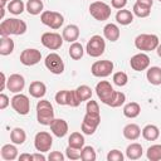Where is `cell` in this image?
Returning <instances> with one entry per match:
<instances>
[{"instance_id": "1", "label": "cell", "mask_w": 161, "mask_h": 161, "mask_svg": "<svg viewBox=\"0 0 161 161\" xmlns=\"http://www.w3.org/2000/svg\"><path fill=\"white\" fill-rule=\"evenodd\" d=\"M26 31V23L24 20L16 18H9L1 21L0 24V35L10 36V35H21Z\"/></svg>"}, {"instance_id": "2", "label": "cell", "mask_w": 161, "mask_h": 161, "mask_svg": "<svg viewBox=\"0 0 161 161\" xmlns=\"http://www.w3.org/2000/svg\"><path fill=\"white\" fill-rule=\"evenodd\" d=\"M36 119L43 126H50L54 119V109L49 101L42 99L36 103Z\"/></svg>"}, {"instance_id": "3", "label": "cell", "mask_w": 161, "mask_h": 161, "mask_svg": "<svg viewBox=\"0 0 161 161\" xmlns=\"http://www.w3.org/2000/svg\"><path fill=\"white\" fill-rule=\"evenodd\" d=\"M160 44L158 36L155 34H140L135 39V47L138 50L151 52L155 50Z\"/></svg>"}, {"instance_id": "4", "label": "cell", "mask_w": 161, "mask_h": 161, "mask_svg": "<svg viewBox=\"0 0 161 161\" xmlns=\"http://www.w3.org/2000/svg\"><path fill=\"white\" fill-rule=\"evenodd\" d=\"M86 50H87L89 57H93V58L101 57L104 53V50H106V42H104V39L101 35H93L88 40Z\"/></svg>"}, {"instance_id": "5", "label": "cell", "mask_w": 161, "mask_h": 161, "mask_svg": "<svg viewBox=\"0 0 161 161\" xmlns=\"http://www.w3.org/2000/svg\"><path fill=\"white\" fill-rule=\"evenodd\" d=\"M111 6L107 5L103 1H93L89 5V13L91 15L98 20V21H104L111 16Z\"/></svg>"}, {"instance_id": "6", "label": "cell", "mask_w": 161, "mask_h": 161, "mask_svg": "<svg viewBox=\"0 0 161 161\" xmlns=\"http://www.w3.org/2000/svg\"><path fill=\"white\" fill-rule=\"evenodd\" d=\"M101 123V114L99 113H89L86 112L83 117V122L80 126V130L84 135H93L97 130V127Z\"/></svg>"}, {"instance_id": "7", "label": "cell", "mask_w": 161, "mask_h": 161, "mask_svg": "<svg viewBox=\"0 0 161 161\" xmlns=\"http://www.w3.org/2000/svg\"><path fill=\"white\" fill-rule=\"evenodd\" d=\"M40 21L44 25L49 26L50 29H54L55 30V29H59L63 25L64 18L58 11H49V10H47V11H43L40 14Z\"/></svg>"}, {"instance_id": "8", "label": "cell", "mask_w": 161, "mask_h": 161, "mask_svg": "<svg viewBox=\"0 0 161 161\" xmlns=\"http://www.w3.org/2000/svg\"><path fill=\"white\" fill-rule=\"evenodd\" d=\"M11 107L16 113L25 116L30 111V101L28 96L23 93H15V96L11 98Z\"/></svg>"}, {"instance_id": "9", "label": "cell", "mask_w": 161, "mask_h": 161, "mask_svg": "<svg viewBox=\"0 0 161 161\" xmlns=\"http://www.w3.org/2000/svg\"><path fill=\"white\" fill-rule=\"evenodd\" d=\"M113 70V63L112 60H97L92 64L91 67V72L94 77H98V78H106L108 77Z\"/></svg>"}, {"instance_id": "10", "label": "cell", "mask_w": 161, "mask_h": 161, "mask_svg": "<svg viewBox=\"0 0 161 161\" xmlns=\"http://www.w3.org/2000/svg\"><path fill=\"white\" fill-rule=\"evenodd\" d=\"M44 64L47 67V69L53 73V74H62L64 72V63H63V59L60 58L59 54L57 53H50L47 55L45 60H44Z\"/></svg>"}, {"instance_id": "11", "label": "cell", "mask_w": 161, "mask_h": 161, "mask_svg": "<svg viewBox=\"0 0 161 161\" xmlns=\"http://www.w3.org/2000/svg\"><path fill=\"white\" fill-rule=\"evenodd\" d=\"M96 93H97L98 98L101 99V102L108 106V103L111 102V99H112V97L114 94V89H113V87L111 86L109 82L101 80L96 86Z\"/></svg>"}, {"instance_id": "12", "label": "cell", "mask_w": 161, "mask_h": 161, "mask_svg": "<svg viewBox=\"0 0 161 161\" xmlns=\"http://www.w3.org/2000/svg\"><path fill=\"white\" fill-rule=\"evenodd\" d=\"M53 145V137L47 131H40L34 137V146L36 151L39 152H47L52 148Z\"/></svg>"}, {"instance_id": "13", "label": "cell", "mask_w": 161, "mask_h": 161, "mask_svg": "<svg viewBox=\"0 0 161 161\" xmlns=\"http://www.w3.org/2000/svg\"><path fill=\"white\" fill-rule=\"evenodd\" d=\"M40 42H42V44L45 48H48L50 50H57V49H59L63 45L64 39L58 33H50V31H48V33H44L42 35Z\"/></svg>"}, {"instance_id": "14", "label": "cell", "mask_w": 161, "mask_h": 161, "mask_svg": "<svg viewBox=\"0 0 161 161\" xmlns=\"http://www.w3.org/2000/svg\"><path fill=\"white\" fill-rule=\"evenodd\" d=\"M40 60H42V53H40V50H38L35 48H28L20 53V62H21V64H24L26 67L35 65Z\"/></svg>"}, {"instance_id": "15", "label": "cell", "mask_w": 161, "mask_h": 161, "mask_svg": "<svg viewBox=\"0 0 161 161\" xmlns=\"http://www.w3.org/2000/svg\"><path fill=\"white\" fill-rule=\"evenodd\" d=\"M130 65L133 70L136 72H142L145 69H147L150 67V57L145 53H138L135 54L131 60H130Z\"/></svg>"}, {"instance_id": "16", "label": "cell", "mask_w": 161, "mask_h": 161, "mask_svg": "<svg viewBox=\"0 0 161 161\" xmlns=\"http://www.w3.org/2000/svg\"><path fill=\"white\" fill-rule=\"evenodd\" d=\"M25 87V79L21 74L14 73L8 78V86L6 88L13 93H20Z\"/></svg>"}, {"instance_id": "17", "label": "cell", "mask_w": 161, "mask_h": 161, "mask_svg": "<svg viewBox=\"0 0 161 161\" xmlns=\"http://www.w3.org/2000/svg\"><path fill=\"white\" fill-rule=\"evenodd\" d=\"M50 131L53 132L54 136L62 138L68 133V123L63 118H54L53 122L50 123Z\"/></svg>"}, {"instance_id": "18", "label": "cell", "mask_w": 161, "mask_h": 161, "mask_svg": "<svg viewBox=\"0 0 161 161\" xmlns=\"http://www.w3.org/2000/svg\"><path fill=\"white\" fill-rule=\"evenodd\" d=\"M62 36L65 42L68 43H74L78 40L79 38V28L74 24H69L67 25L64 29H63V33H62Z\"/></svg>"}, {"instance_id": "19", "label": "cell", "mask_w": 161, "mask_h": 161, "mask_svg": "<svg viewBox=\"0 0 161 161\" xmlns=\"http://www.w3.org/2000/svg\"><path fill=\"white\" fill-rule=\"evenodd\" d=\"M29 93L34 98H43L47 93V86L40 80H34L29 86Z\"/></svg>"}, {"instance_id": "20", "label": "cell", "mask_w": 161, "mask_h": 161, "mask_svg": "<svg viewBox=\"0 0 161 161\" xmlns=\"http://www.w3.org/2000/svg\"><path fill=\"white\" fill-rule=\"evenodd\" d=\"M103 35L107 40L109 42H117L119 39V35H121V31H119V28L113 24V23H109L107 24L104 28H103Z\"/></svg>"}, {"instance_id": "21", "label": "cell", "mask_w": 161, "mask_h": 161, "mask_svg": "<svg viewBox=\"0 0 161 161\" xmlns=\"http://www.w3.org/2000/svg\"><path fill=\"white\" fill-rule=\"evenodd\" d=\"M123 136L130 141H135L141 136V128L136 123H128L123 127Z\"/></svg>"}, {"instance_id": "22", "label": "cell", "mask_w": 161, "mask_h": 161, "mask_svg": "<svg viewBox=\"0 0 161 161\" xmlns=\"http://www.w3.org/2000/svg\"><path fill=\"white\" fill-rule=\"evenodd\" d=\"M1 157L4 160H6V161H13L16 157H19L18 156V148H16L15 143L14 145H11V143L4 145L1 147Z\"/></svg>"}, {"instance_id": "23", "label": "cell", "mask_w": 161, "mask_h": 161, "mask_svg": "<svg viewBox=\"0 0 161 161\" xmlns=\"http://www.w3.org/2000/svg\"><path fill=\"white\" fill-rule=\"evenodd\" d=\"M142 153H143V148H142V146H141L140 143H137V142L128 145L127 148H126V156H127V158H130V160H138V158L142 156Z\"/></svg>"}, {"instance_id": "24", "label": "cell", "mask_w": 161, "mask_h": 161, "mask_svg": "<svg viewBox=\"0 0 161 161\" xmlns=\"http://www.w3.org/2000/svg\"><path fill=\"white\" fill-rule=\"evenodd\" d=\"M160 136V130L155 125H147L142 130V137L147 141H156Z\"/></svg>"}, {"instance_id": "25", "label": "cell", "mask_w": 161, "mask_h": 161, "mask_svg": "<svg viewBox=\"0 0 161 161\" xmlns=\"http://www.w3.org/2000/svg\"><path fill=\"white\" fill-rule=\"evenodd\" d=\"M14 40L10 36H1L0 39V54L1 55H9L14 50Z\"/></svg>"}, {"instance_id": "26", "label": "cell", "mask_w": 161, "mask_h": 161, "mask_svg": "<svg viewBox=\"0 0 161 161\" xmlns=\"http://www.w3.org/2000/svg\"><path fill=\"white\" fill-rule=\"evenodd\" d=\"M147 80L153 84V86H160L161 84V68L160 67H151L148 68L146 73Z\"/></svg>"}, {"instance_id": "27", "label": "cell", "mask_w": 161, "mask_h": 161, "mask_svg": "<svg viewBox=\"0 0 161 161\" xmlns=\"http://www.w3.org/2000/svg\"><path fill=\"white\" fill-rule=\"evenodd\" d=\"M116 21L121 25H128L133 21V13L126 9H121L116 14Z\"/></svg>"}, {"instance_id": "28", "label": "cell", "mask_w": 161, "mask_h": 161, "mask_svg": "<svg viewBox=\"0 0 161 161\" xmlns=\"http://www.w3.org/2000/svg\"><path fill=\"white\" fill-rule=\"evenodd\" d=\"M141 113V106L137 102H130L123 107V114L127 118H136Z\"/></svg>"}, {"instance_id": "29", "label": "cell", "mask_w": 161, "mask_h": 161, "mask_svg": "<svg viewBox=\"0 0 161 161\" xmlns=\"http://www.w3.org/2000/svg\"><path fill=\"white\" fill-rule=\"evenodd\" d=\"M10 140L15 145H23L25 142V140H26V133H25V131L23 128L15 127L10 132Z\"/></svg>"}, {"instance_id": "30", "label": "cell", "mask_w": 161, "mask_h": 161, "mask_svg": "<svg viewBox=\"0 0 161 161\" xmlns=\"http://www.w3.org/2000/svg\"><path fill=\"white\" fill-rule=\"evenodd\" d=\"M43 1L42 0H28L25 9L30 15H38L40 13H43Z\"/></svg>"}, {"instance_id": "31", "label": "cell", "mask_w": 161, "mask_h": 161, "mask_svg": "<svg viewBox=\"0 0 161 161\" xmlns=\"http://www.w3.org/2000/svg\"><path fill=\"white\" fill-rule=\"evenodd\" d=\"M68 53H69V57L73 60H79L83 57V54H84V49H83V47H82L80 43L74 42V43L70 44V47L68 49Z\"/></svg>"}, {"instance_id": "32", "label": "cell", "mask_w": 161, "mask_h": 161, "mask_svg": "<svg viewBox=\"0 0 161 161\" xmlns=\"http://www.w3.org/2000/svg\"><path fill=\"white\" fill-rule=\"evenodd\" d=\"M84 142H86L84 136L80 132H73V133H70V136L68 138V145L72 147H75V148H83Z\"/></svg>"}, {"instance_id": "33", "label": "cell", "mask_w": 161, "mask_h": 161, "mask_svg": "<svg viewBox=\"0 0 161 161\" xmlns=\"http://www.w3.org/2000/svg\"><path fill=\"white\" fill-rule=\"evenodd\" d=\"M75 92H77V96L80 99V102H84V101H88L92 98V89H91V87H88L86 84L77 87Z\"/></svg>"}, {"instance_id": "34", "label": "cell", "mask_w": 161, "mask_h": 161, "mask_svg": "<svg viewBox=\"0 0 161 161\" xmlns=\"http://www.w3.org/2000/svg\"><path fill=\"white\" fill-rule=\"evenodd\" d=\"M24 3L21 0H11L8 3V10L14 15H20L24 11Z\"/></svg>"}, {"instance_id": "35", "label": "cell", "mask_w": 161, "mask_h": 161, "mask_svg": "<svg viewBox=\"0 0 161 161\" xmlns=\"http://www.w3.org/2000/svg\"><path fill=\"white\" fill-rule=\"evenodd\" d=\"M146 156L151 161H160L161 160V145H152L147 148Z\"/></svg>"}, {"instance_id": "36", "label": "cell", "mask_w": 161, "mask_h": 161, "mask_svg": "<svg viewBox=\"0 0 161 161\" xmlns=\"http://www.w3.org/2000/svg\"><path fill=\"white\" fill-rule=\"evenodd\" d=\"M97 157L96 151L92 146H84L82 148V153H80V160L82 161H94Z\"/></svg>"}, {"instance_id": "37", "label": "cell", "mask_w": 161, "mask_h": 161, "mask_svg": "<svg viewBox=\"0 0 161 161\" xmlns=\"http://www.w3.org/2000/svg\"><path fill=\"white\" fill-rule=\"evenodd\" d=\"M125 101H126V94L122 93V92H117V91H114V94H113L111 102L108 103V106H109V107H113V108H116V107H121V106L125 103Z\"/></svg>"}, {"instance_id": "38", "label": "cell", "mask_w": 161, "mask_h": 161, "mask_svg": "<svg viewBox=\"0 0 161 161\" xmlns=\"http://www.w3.org/2000/svg\"><path fill=\"white\" fill-rule=\"evenodd\" d=\"M132 10H133V14L136 16H138V18H147L150 15V13H151V9L150 8H146V6L140 5L137 3L133 5V9Z\"/></svg>"}, {"instance_id": "39", "label": "cell", "mask_w": 161, "mask_h": 161, "mask_svg": "<svg viewBox=\"0 0 161 161\" xmlns=\"http://www.w3.org/2000/svg\"><path fill=\"white\" fill-rule=\"evenodd\" d=\"M68 97H69V91L68 89L58 91L55 93V102L59 106H68Z\"/></svg>"}, {"instance_id": "40", "label": "cell", "mask_w": 161, "mask_h": 161, "mask_svg": "<svg viewBox=\"0 0 161 161\" xmlns=\"http://www.w3.org/2000/svg\"><path fill=\"white\" fill-rule=\"evenodd\" d=\"M127 82H128V77H127V74L125 72H116L113 74V83L116 86L123 87V86L127 84Z\"/></svg>"}, {"instance_id": "41", "label": "cell", "mask_w": 161, "mask_h": 161, "mask_svg": "<svg viewBox=\"0 0 161 161\" xmlns=\"http://www.w3.org/2000/svg\"><path fill=\"white\" fill-rule=\"evenodd\" d=\"M80 153H82V148H75L68 145V147L65 148V156L69 160H79L80 158Z\"/></svg>"}, {"instance_id": "42", "label": "cell", "mask_w": 161, "mask_h": 161, "mask_svg": "<svg viewBox=\"0 0 161 161\" xmlns=\"http://www.w3.org/2000/svg\"><path fill=\"white\" fill-rule=\"evenodd\" d=\"M80 103H82V102H80V99L78 98L75 89H74V91H69V97H68V106H69V107H78Z\"/></svg>"}, {"instance_id": "43", "label": "cell", "mask_w": 161, "mask_h": 161, "mask_svg": "<svg viewBox=\"0 0 161 161\" xmlns=\"http://www.w3.org/2000/svg\"><path fill=\"white\" fill-rule=\"evenodd\" d=\"M108 161H122L123 160V153L119 150H111L107 155Z\"/></svg>"}, {"instance_id": "44", "label": "cell", "mask_w": 161, "mask_h": 161, "mask_svg": "<svg viewBox=\"0 0 161 161\" xmlns=\"http://www.w3.org/2000/svg\"><path fill=\"white\" fill-rule=\"evenodd\" d=\"M86 112H89V113H99V106L96 101L93 99H88L87 102V106H86Z\"/></svg>"}, {"instance_id": "45", "label": "cell", "mask_w": 161, "mask_h": 161, "mask_svg": "<svg viewBox=\"0 0 161 161\" xmlns=\"http://www.w3.org/2000/svg\"><path fill=\"white\" fill-rule=\"evenodd\" d=\"M48 160H50V161H63L64 160V155L62 152H59V151H53V152L49 153Z\"/></svg>"}, {"instance_id": "46", "label": "cell", "mask_w": 161, "mask_h": 161, "mask_svg": "<svg viewBox=\"0 0 161 161\" xmlns=\"http://www.w3.org/2000/svg\"><path fill=\"white\" fill-rule=\"evenodd\" d=\"M10 103H11V99H9V97L5 93H1L0 94V109H5Z\"/></svg>"}, {"instance_id": "47", "label": "cell", "mask_w": 161, "mask_h": 161, "mask_svg": "<svg viewBox=\"0 0 161 161\" xmlns=\"http://www.w3.org/2000/svg\"><path fill=\"white\" fill-rule=\"evenodd\" d=\"M111 5L112 8L121 10V9H125V6L127 5V0H111Z\"/></svg>"}, {"instance_id": "48", "label": "cell", "mask_w": 161, "mask_h": 161, "mask_svg": "<svg viewBox=\"0 0 161 161\" xmlns=\"http://www.w3.org/2000/svg\"><path fill=\"white\" fill-rule=\"evenodd\" d=\"M137 4H140V5H143V6H146V8H152V5H153V0H137L136 1Z\"/></svg>"}, {"instance_id": "49", "label": "cell", "mask_w": 161, "mask_h": 161, "mask_svg": "<svg viewBox=\"0 0 161 161\" xmlns=\"http://www.w3.org/2000/svg\"><path fill=\"white\" fill-rule=\"evenodd\" d=\"M33 161H45V156L43 155V152H36L33 155Z\"/></svg>"}, {"instance_id": "50", "label": "cell", "mask_w": 161, "mask_h": 161, "mask_svg": "<svg viewBox=\"0 0 161 161\" xmlns=\"http://www.w3.org/2000/svg\"><path fill=\"white\" fill-rule=\"evenodd\" d=\"M6 86H8V79L5 77V73L1 72V86H0V91H4L6 88Z\"/></svg>"}, {"instance_id": "51", "label": "cell", "mask_w": 161, "mask_h": 161, "mask_svg": "<svg viewBox=\"0 0 161 161\" xmlns=\"http://www.w3.org/2000/svg\"><path fill=\"white\" fill-rule=\"evenodd\" d=\"M18 158L20 161H33V155H30V153H21Z\"/></svg>"}, {"instance_id": "52", "label": "cell", "mask_w": 161, "mask_h": 161, "mask_svg": "<svg viewBox=\"0 0 161 161\" xmlns=\"http://www.w3.org/2000/svg\"><path fill=\"white\" fill-rule=\"evenodd\" d=\"M156 50H157V55L161 58V44H158V47L156 48Z\"/></svg>"}, {"instance_id": "53", "label": "cell", "mask_w": 161, "mask_h": 161, "mask_svg": "<svg viewBox=\"0 0 161 161\" xmlns=\"http://www.w3.org/2000/svg\"><path fill=\"white\" fill-rule=\"evenodd\" d=\"M6 1H8V3H9V1H11V0H6Z\"/></svg>"}, {"instance_id": "54", "label": "cell", "mask_w": 161, "mask_h": 161, "mask_svg": "<svg viewBox=\"0 0 161 161\" xmlns=\"http://www.w3.org/2000/svg\"><path fill=\"white\" fill-rule=\"evenodd\" d=\"M158 1H160V3H161V0H158Z\"/></svg>"}]
</instances>
